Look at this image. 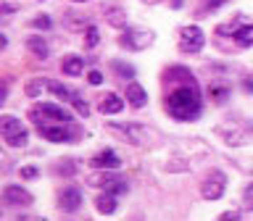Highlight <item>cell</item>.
Instances as JSON below:
<instances>
[{"label":"cell","instance_id":"obj_1","mask_svg":"<svg viewBox=\"0 0 253 221\" xmlns=\"http://www.w3.org/2000/svg\"><path fill=\"white\" fill-rule=\"evenodd\" d=\"M166 110L177 121H195L201 116V90L187 69H182V84L166 95Z\"/></svg>","mask_w":253,"mask_h":221},{"label":"cell","instance_id":"obj_2","mask_svg":"<svg viewBox=\"0 0 253 221\" xmlns=\"http://www.w3.org/2000/svg\"><path fill=\"white\" fill-rule=\"evenodd\" d=\"M0 134H3V140L11 147H21V145H27V140H29V132L24 129L16 116H3L0 118Z\"/></svg>","mask_w":253,"mask_h":221},{"label":"cell","instance_id":"obj_3","mask_svg":"<svg viewBox=\"0 0 253 221\" xmlns=\"http://www.w3.org/2000/svg\"><path fill=\"white\" fill-rule=\"evenodd\" d=\"M203 42H206V37H203L201 27H185L179 32V50L182 53H201Z\"/></svg>","mask_w":253,"mask_h":221},{"label":"cell","instance_id":"obj_4","mask_svg":"<svg viewBox=\"0 0 253 221\" xmlns=\"http://www.w3.org/2000/svg\"><path fill=\"white\" fill-rule=\"evenodd\" d=\"M224 187H227V177L221 171H211L209 179L203 182L201 187V195L206 197V200H219L221 195H224Z\"/></svg>","mask_w":253,"mask_h":221},{"label":"cell","instance_id":"obj_5","mask_svg":"<svg viewBox=\"0 0 253 221\" xmlns=\"http://www.w3.org/2000/svg\"><path fill=\"white\" fill-rule=\"evenodd\" d=\"M108 129L124 134V137L132 142V145H140V142L148 140V129H145V126H140V124H111Z\"/></svg>","mask_w":253,"mask_h":221},{"label":"cell","instance_id":"obj_6","mask_svg":"<svg viewBox=\"0 0 253 221\" xmlns=\"http://www.w3.org/2000/svg\"><path fill=\"white\" fill-rule=\"evenodd\" d=\"M3 203L5 205H29L32 192H27L21 184H5L3 187Z\"/></svg>","mask_w":253,"mask_h":221},{"label":"cell","instance_id":"obj_7","mask_svg":"<svg viewBox=\"0 0 253 221\" xmlns=\"http://www.w3.org/2000/svg\"><path fill=\"white\" fill-rule=\"evenodd\" d=\"M119 42L132 47V50H142V47H148L153 42V35H150V32H142V29H129V32H124V37L119 39Z\"/></svg>","mask_w":253,"mask_h":221},{"label":"cell","instance_id":"obj_8","mask_svg":"<svg viewBox=\"0 0 253 221\" xmlns=\"http://www.w3.org/2000/svg\"><path fill=\"white\" fill-rule=\"evenodd\" d=\"M37 132L42 134L45 140H50V142H74V140H71V137H74V132H69L66 126H50V124L40 121L37 124Z\"/></svg>","mask_w":253,"mask_h":221},{"label":"cell","instance_id":"obj_9","mask_svg":"<svg viewBox=\"0 0 253 221\" xmlns=\"http://www.w3.org/2000/svg\"><path fill=\"white\" fill-rule=\"evenodd\" d=\"M58 205H61V211H66V213L79 211V205H82V192H79L77 187H66L58 195Z\"/></svg>","mask_w":253,"mask_h":221},{"label":"cell","instance_id":"obj_10","mask_svg":"<svg viewBox=\"0 0 253 221\" xmlns=\"http://www.w3.org/2000/svg\"><path fill=\"white\" fill-rule=\"evenodd\" d=\"M32 110H37L40 116H50L53 121H63V124L71 121V113H69V110L61 108V106H53V103H42V106H35Z\"/></svg>","mask_w":253,"mask_h":221},{"label":"cell","instance_id":"obj_11","mask_svg":"<svg viewBox=\"0 0 253 221\" xmlns=\"http://www.w3.org/2000/svg\"><path fill=\"white\" fill-rule=\"evenodd\" d=\"M90 163L95 169H119V166H122V158H119V153H114V150H103V153H98Z\"/></svg>","mask_w":253,"mask_h":221},{"label":"cell","instance_id":"obj_12","mask_svg":"<svg viewBox=\"0 0 253 221\" xmlns=\"http://www.w3.org/2000/svg\"><path fill=\"white\" fill-rule=\"evenodd\" d=\"M126 103L129 106H134V108H142L148 103V92L142 90V84H137V82H129L126 84Z\"/></svg>","mask_w":253,"mask_h":221},{"label":"cell","instance_id":"obj_13","mask_svg":"<svg viewBox=\"0 0 253 221\" xmlns=\"http://www.w3.org/2000/svg\"><path fill=\"white\" fill-rule=\"evenodd\" d=\"M124 108V100L119 98L116 92H108L106 98L100 100V113H119Z\"/></svg>","mask_w":253,"mask_h":221},{"label":"cell","instance_id":"obj_14","mask_svg":"<svg viewBox=\"0 0 253 221\" xmlns=\"http://www.w3.org/2000/svg\"><path fill=\"white\" fill-rule=\"evenodd\" d=\"M61 69H63V74H66V76H79V74H82V69H84V61L79 58V55H69V58H63Z\"/></svg>","mask_w":253,"mask_h":221},{"label":"cell","instance_id":"obj_15","mask_svg":"<svg viewBox=\"0 0 253 221\" xmlns=\"http://www.w3.org/2000/svg\"><path fill=\"white\" fill-rule=\"evenodd\" d=\"M106 21L111 27H126V11L119 5H111V8H106Z\"/></svg>","mask_w":253,"mask_h":221},{"label":"cell","instance_id":"obj_16","mask_svg":"<svg viewBox=\"0 0 253 221\" xmlns=\"http://www.w3.org/2000/svg\"><path fill=\"white\" fill-rule=\"evenodd\" d=\"M111 171V169H108ZM108 171H95V174H90V177H87V182H90L92 187H111L114 184V182L119 179V177H114V174H108Z\"/></svg>","mask_w":253,"mask_h":221},{"label":"cell","instance_id":"obj_17","mask_svg":"<svg viewBox=\"0 0 253 221\" xmlns=\"http://www.w3.org/2000/svg\"><path fill=\"white\" fill-rule=\"evenodd\" d=\"M95 205H98V211L106 213V216H108V213H114V211H116V197H114V192H108V189H106V195H100L98 200H95Z\"/></svg>","mask_w":253,"mask_h":221},{"label":"cell","instance_id":"obj_18","mask_svg":"<svg viewBox=\"0 0 253 221\" xmlns=\"http://www.w3.org/2000/svg\"><path fill=\"white\" fill-rule=\"evenodd\" d=\"M235 42L240 47H251L253 45V24H245L235 32Z\"/></svg>","mask_w":253,"mask_h":221},{"label":"cell","instance_id":"obj_19","mask_svg":"<svg viewBox=\"0 0 253 221\" xmlns=\"http://www.w3.org/2000/svg\"><path fill=\"white\" fill-rule=\"evenodd\" d=\"M27 47L37 55V58H45V55H47V45H45V39H42V37H37V35H32V37L27 39Z\"/></svg>","mask_w":253,"mask_h":221},{"label":"cell","instance_id":"obj_20","mask_svg":"<svg viewBox=\"0 0 253 221\" xmlns=\"http://www.w3.org/2000/svg\"><path fill=\"white\" fill-rule=\"evenodd\" d=\"M209 95H211L213 103H224V100L229 98V87H227L224 82H216V84L209 87Z\"/></svg>","mask_w":253,"mask_h":221},{"label":"cell","instance_id":"obj_21","mask_svg":"<svg viewBox=\"0 0 253 221\" xmlns=\"http://www.w3.org/2000/svg\"><path fill=\"white\" fill-rule=\"evenodd\" d=\"M47 90H50L53 95H58V98H63V100H71V98H74V92H71L69 87H63L61 82H47Z\"/></svg>","mask_w":253,"mask_h":221},{"label":"cell","instance_id":"obj_22","mask_svg":"<svg viewBox=\"0 0 253 221\" xmlns=\"http://www.w3.org/2000/svg\"><path fill=\"white\" fill-rule=\"evenodd\" d=\"M98 42H100V32H98V27L90 24V27L84 29V47H95Z\"/></svg>","mask_w":253,"mask_h":221},{"label":"cell","instance_id":"obj_23","mask_svg":"<svg viewBox=\"0 0 253 221\" xmlns=\"http://www.w3.org/2000/svg\"><path fill=\"white\" fill-rule=\"evenodd\" d=\"M111 69H114V71H116V74H119V76H124V79H132V76H134V69L129 66V63H122V61H114V63H111Z\"/></svg>","mask_w":253,"mask_h":221},{"label":"cell","instance_id":"obj_24","mask_svg":"<svg viewBox=\"0 0 253 221\" xmlns=\"http://www.w3.org/2000/svg\"><path fill=\"white\" fill-rule=\"evenodd\" d=\"M42 87H47V82H42V79L29 82V84H27V98H37V95L42 92Z\"/></svg>","mask_w":253,"mask_h":221},{"label":"cell","instance_id":"obj_25","mask_svg":"<svg viewBox=\"0 0 253 221\" xmlns=\"http://www.w3.org/2000/svg\"><path fill=\"white\" fill-rule=\"evenodd\" d=\"M71 103H74V108H77V113H79V116H84V118L90 116V106H87L84 100H79L77 95H74V98H71Z\"/></svg>","mask_w":253,"mask_h":221},{"label":"cell","instance_id":"obj_26","mask_svg":"<svg viewBox=\"0 0 253 221\" xmlns=\"http://www.w3.org/2000/svg\"><path fill=\"white\" fill-rule=\"evenodd\" d=\"M32 27L35 29H50V19H47V16H37V19H32Z\"/></svg>","mask_w":253,"mask_h":221},{"label":"cell","instance_id":"obj_27","mask_svg":"<svg viewBox=\"0 0 253 221\" xmlns=\"http://www.w3.org/2000/svg\"><path fill=\"white\" fill-rule=\"evenodd\" d=\"M221 3H224V0H203V5H201V11H198V13H206V11H209V8H219Z\"/></svg>","mask_w":253,"mask_h":221},{"label":"cell","instance_id":"obj_28","mask_svg":"<svg viewBox=\"0 0 253 221\" xmlns=\"http://www.w3.org/2000/svg\"><path fill=\"white\" fill-rule=\"evenodd\" d=\"M87 82L98 87V84H103V74H100V71H90V74H87Z\"/></svg>","mask_w":253,"mask_h":221},{"label":"cell","instance_id":"obj_29","mask_svg":"<svg viewBox=\"0 0 253 221\" xmlns=\"http://www.w3.org/2000/svg\"><path fill=\"white\" fill-rule=\"evenodd\" d=\"M32 177H37V169H35V166H24V169H21V179H32Z\"/></svg>","mask_w":253,"mask_h":221},{"label":"cell","instance_id":"obj_30","mask_svg":"<svg viewBox=\"0 0 253 221\" xmlns=\"http://www.w3.org/2000/svg\"><path fill=\"white\" fill-rule=\"evenodd\" d=\"M243 197H245V203H248V205H253V182H251L248 187H245V192H243Z\"/></svg>","mask_w":253,"mask_h":221},{"label":"cell","instance_id":"obj_31","mask_svg":"<svg viewBox=\"0 0 253 221\" xmlns=\"http://www.w3.org/2000/svg\"><path fill=\"white\" fill-rule=\"evenodd\" d=\"M3 13L11 16V13H13V5H11V3H3Z\"/></svg>","mask_w":253,"mask_h":221},{"label":"cell","instance_id":"obj_32","mask_svg":"<svg viewBox=\"0 0 253 221\" xmlns=\"http://www.w3.org/2000/svg\"><path fill=\"white\" fill-rule=\"evenodd\" d=\"M142 3H148V5H156V3H161V0H142Z\"/></svg>","mask_w":253,"mask_h":221},{"label":"cell","instance_id":"obj_33","mask_svg":"<svg viewBox=\"0 0 253 221\" xmlns=\"http://www.w3.org/2000/svg\"><path fill=\"white\" fill-rule=\"evenodd\" d=\"M71 3H87V0H71Z\"/></svg>","mask_w":253,"mask_h":221}]
</instances>
